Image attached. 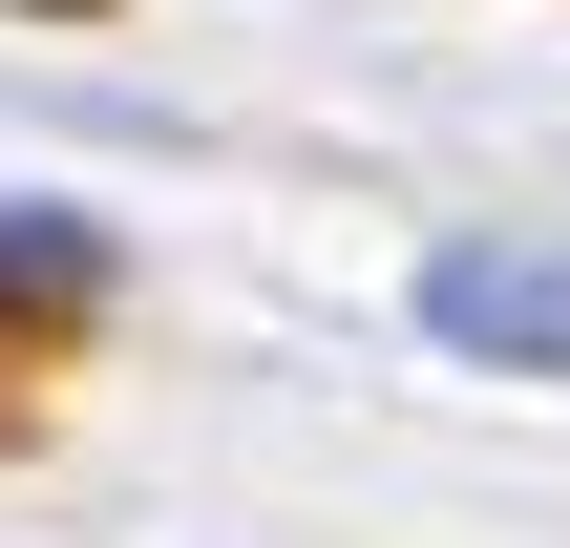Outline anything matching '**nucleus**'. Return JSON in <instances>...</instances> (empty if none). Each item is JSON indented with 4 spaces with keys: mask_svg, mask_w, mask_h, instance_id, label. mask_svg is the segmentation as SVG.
<instances>
[{
    "mask_svg": "<svg viewBox=\"0 0 570 548\" xmlns=\"http://www.w3.org/2000/svg\"><path fill=\"white\" fill-rule=\"evenodd\" d=\"M423 338L508 359V380H570V232H444L423 253Z\"/></svg>",
    "mask_w": 570,
    "mask_h": 548,
    "instance_id": "f257e3e1",
    "label": "nucleus"
},
{
    "mask_svg": "<svg viewBox=\"0 0 570 548\" xmlns=\"http://www.w3.org/2000/svg\"><path fill=\"white\" fill-rule=\"evenodd\" d=\"M85 317H106V232H85V211H0V401H21Z\"/></svg>",
    "mask_w": 570,
    "mask_h": 548,
    "instance_id": "f03ea898",
    "label": "nucleus"
}]
</instances>
